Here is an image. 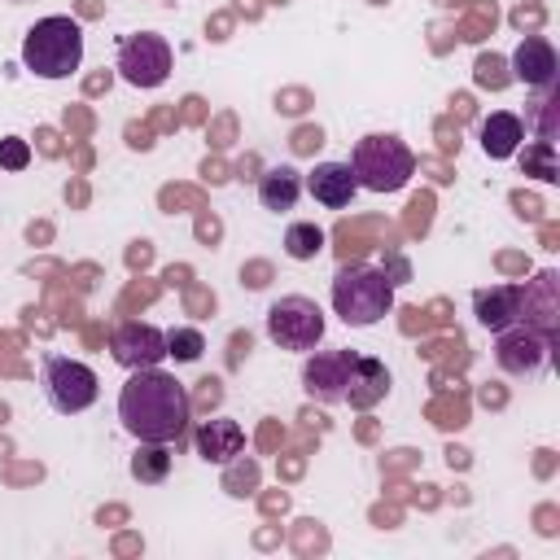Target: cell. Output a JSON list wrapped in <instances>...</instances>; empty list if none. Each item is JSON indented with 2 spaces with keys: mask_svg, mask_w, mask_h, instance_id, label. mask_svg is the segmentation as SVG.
<instances>
[{
  "mask_svg": "<svg viewBox=\"0 0 560 560\" xmlns=\"http://www.w3.org/2000/svg\"><path fill=\"white\" fill-rule=\"evenodd\" d=\"M556 70H560V57H556V48H551V39H542V35H525L521 44H516V52H512V74L525 83V88H551L556 83Z\"/></svg>",
  "mask_w": 560,
  "mask_h": 560,
  "instance_id": "11",
  "label": "cell"
},
{
  "mask_svg": "<svg viewBox=\"0 0 560 560\" xmlns=\"http://www.w3.org/2000/svg\"><path fill=\"white\" fill-rule=\"evenodd\" d=\"M188 389L162 368H136L118 389V420L136 442H175L188 424Z\"/></svg>",
  "mask_w": 560,
  "mask_h": 560,
  "instance_id": "1",
  "label": "cell"
},
{
  "mask_svg": "<svg viewBox=\"0 0 560 560\" xmlns=\"http://www.w3.org/2000/svg\"><path fill=\"white\" fill-rule=\"evenodd\" d=\"M201 350H206V337H201L197 328H171V332H166V359H175V363H197Z\"/></svg>",
  "mask_w": 560,
  "mask_h": 560,
  "instance_id": "19",
  "label": "cell"
},
{
  "mask_svg": "<svg viewBox=\"0 0 560 560\" xmlns=\"http://www.w3.org/2000/svg\"><path fill=\"white\" fill-rule=\"evenodd\" d=\"M319 249H324V228H319V223H289V232H284V254H289L293 262H311Z\"/></svg>",
  "mask_w": 560,
  "mask_h": 560,
  "instance_id": "18",
  "label": "cell"
},
{
  "mask_svg": "<svg viewBox=\"0 0 560 560\" xmlns=\"http://www.w3.org/2000/svg\"><path fill=\"white\" fill-rule=\"evenodd\" d=\"M350 171L359 179V188L368 192H398L407 188V179L416 175V153L389 136V131H372L363 140H354L350 149Z\"/></svg>",
  "mask_w": 560,
  "mask_h": 560,
  "instance_id": "4",
  "label": "cell"
},
{
  "mask_svg": "<svg viewBox=\"0 0 560 560\" xmlns=\"http://www.w3.org/2000/svg\"><path fill=\"white\" fill-rule=\"evenodd\" d=\"M472 311H477V324L499 332L516 319H525V289L521 284H494V289H481L472 298Z\"/></svg>",
  "mask_w": 560,
  "mask_h": 560,
  "instance_id": "13",
  "label": "cell"
},
{
  "mask_svg": "<svg viewBox=\"0 0 560 560\" xmlns=\"http://www.w3.org/2000/svg\"><path fill=\"white\" fill-rule=\"evenodd\" d=\"M359 376V354L354 350H315L302 368V385L319 402H346Z\"/></svg>",
  "mask_w": 560,
  "mask_h": 560,
  "instance_id": "9",
  "label": "cell"
},
{
  "mask_svg": "<svg viewBox=\"0 0 560 560\" xmlns=\"http://www.w3.org/2000/svg\"><path fill=\"white\" fill-rule=\"evenodd\" d=\"M298 197H302V171L298 166L280 162V166H267L258 175V201H262V210L284 214V210L298 206Z\"/></svg>",
  "mask_w": 560,
  "mask_h": 560,
  "instance_id": "16",
  "label": "cell"
},
{
  "mask_svg": "<svg viewBox=\"0 0 560 560\" xmlns=\"http://www.w3.org/2000/svg\"><path fill=\"white\" fill-rule=\"evenodd\" d=\"M39 381H44V394H48L52 411H61V416L88 411L96 402V394H101L96 372L83 359H70V354H44Z\"/></svg>",
  "mask_w": 560,
  "mask_h": 560,
  "instance_id": "6",
  "label": "cell"
},
{
  "mask_svg": "<svg viewBox=\"0 0 560 560\" xmlns=\"http://www.w3.org/2000/svg\"><path fill=\"white\" fill-rule=\"evenodd\" d=\"M22 66L35 79H70L83 66V31L74 18H39L22 39Z\"/></svg>",
  "mask_w": 560,
  "mask_h": 560,
  "instance_id": "3",
  "label": "cell"
},
{
  "mask_svg": "<svg viewBox=\"0 0 560 560\" xmlns=\"http://www.w3.org/2000/svg\"><path fill=\"white\" fill-rule=\"evenodd\" d=\"M241 446H245V429L236 420L219 416V420H201L197 424V455L206 464H228V459L241 455Z\"/></svg>",
  "mask_w": 560,
  "mask_h": 560,
  "instance_id": "14",
  "label": "cell"
},
{
  "mask_svg": "<svg viewBox=\"0 0 560 560\" xmlns=\"http://www.w3.org/2000/svg\"><path fill=\"white\" fill-rule=\"evenodd\" d=\"M547 354H551V337L538 332L525 319H516V324L494 332V363L508 376H538L547 368Z\"/></svg>",
  "mask_w": 560,
  "mask_h": 560,
  "instance_id": "8",
  "label": "cell"
},
{
  "mask_svg": "<svg viewBox=\"0 0 560 560\" xmlns=\"http://www.w3.org/2000/svg\"><path fill=\"white\" fill-rule=\"evenodd\" d=\"M166 472H171V451H166V442H140V451H136V459H131V477L144 481V486H158V481H166Z\"/></svg>",
  "mask_w": 560,
  "mask_h": 560,
  "instance_id": "17",
  "label": "cell"
},
{
  "mask_svg": "<svg viewBox=\"0 0 560 560\" xmlns=\"http://www.w3.org/2000/svg\"><path fill=\"white\" fill-rule=\"evenodd\" d=\"M332 311L350 328H372L394 311V280L381 267L354 262L332 276Z\"/></svg>",
  "mask_w": 560,
  "mask_h": 560,
  "instance_id": "2",
  "label": "cell"
},
{
  "mask_svg": "<svg viewBox=\"0 0 560 560\" xmlns=\"http://www.w3.org/2000/svg\"><path fill=\"white\" fill-rule=\"evenodd\" d=\"M118 74L131 88H162L171 74V44L158 31H136L118 44Z\"/></svg>",
  "mask_w": 560,
  "mask_h": 560,
  "instance_id": "7",
  "label": "cell"
},
{
  "mask_svg": "<svg viewBox=\"0 0 560 560\" xmlns=\"http://www.w3.org/2000/svg\"><path fill=\"white\" fill-rule=\"evenodd\" d=\"M521 144H525V122L516 114L494 109L490 118H481V149H486V158H494V162L516 158Z\"/></svg>",
  "mask_w": 560,
  "mask_h": 560,
  "instance_id": "15",
  "label": "cell"
},
{
  "mask_svg": "<svg viewBox=\"0 0 560 560\" xmlns=\"http://www.w3.org/2000/svg\"><path fill=\"white\" fill-rule=\"evenodd\" d=\"M267 337L280 350L311 354L324 341V311H319V302L315 298H302V293H289V298L271 302L267 306Z\"/></svg>",
  "mask_w": 560,
  "mask_h": 560,
  "instance_id": "5",
  "label": "cell"
},
{
  "mask_svg": "<svg viewBox=\"0 0 560 560\" xmlns=\"http://www.w3.org/2000/svg\"><path fill=\"white\" fill-rule=\"evenodd\" d=\"M109 354H114V363H122L127 372H136V368H158V363L166 359V332H162L158 324L127 319V324L114 328Z\"/></svg>",
  "mask_w": 560,
  "mask_h": 560,
  "instance_id": "10",
  "label": "cell"
},
{
  "mask_svg": "<svg viewBox=\"0 0 560 560\" xmlns=\"http://www.w3.org/2000/svg\"><path fill=\"white\" fill-rule=\"evenodd\" d=\"M302 188H306L324 210H346V206L354 201V192H359V179H354L350 162H319V166L302 179Z\"/></svg>",
  "mask_w": 560,
  "mask_h": 560,
  "instance_id": "12",
  "label": "cell"
},
{
  "mask_svg": "<svg viewBox=\"0 0 560 560\" xmlns=\"http://www.w3.org/2000/svg\"><path fill=\"white\" fill-rule=\"evenodd\" d=\"M26 162H31V144H26V140H18V136H4V140H0V166L22 171Z\"/></svg>",
  "mask_w": 560,
  "mask_h": 560,
  "instance_id": "20",
  "label": "cell"
}]
</instances>
